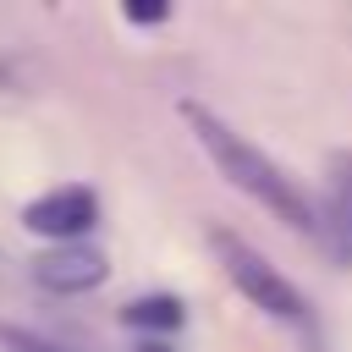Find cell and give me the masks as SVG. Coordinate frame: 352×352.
Returning a JSON list of instances; mask_svg holds the SVG:
<instances>
[{"label":"cell","instance_id":"obj_8","mask_svg":"<svg viewBox=\"0 0 352 352\" xmlns=\"http://www.w3.org/2000/svg\"><path fill=\"white\" fill-rule=\"evenodd\" d=\"M170 16V6H126V22H138V28H160Z\"/></svg>","mask_w":352,"mask_h":352},{"label":"cell","instance_id":"obj_7","mask_svg":"<svg viewBox=\"0 0 352 352\" xmlns=\"http://www.w3.org/2000/svg\"><path fill=\"white\" fill-rule=\"evenodd\" d=\"M0 352H66V346H55V341H44V336H33V330L0 324Z\"/></svg>","mask_w":352,"mask_h":352},{"label":"cell","instance_id":"obj_5","mask_svg":"<svg viewBox=\"0 0 352 352\" xmlns=\"http://www.w3.org/2000/svg\"><path fill=\"white\" fill-rule=\"evenodd\" d=\"M324 248L336 264H352V154H330V187H324Z\"/></svg>","mask_w":352,"mask_h":352},{"label":"cell","instance_id":"obj_1","mask_svg":"<svg viewBox=\"0 0 352 352\" xmlns=\"http://www.w3.org/2000/svg\"><path fill=\"white\" fill-rule=\"evenodd\" d=\"M182 116H187V126L198 132V143L209 148V160L220 165V176L231 182V187H242L248 198H258L275 220H286L292 231H314V204L297 192V182L264 154V148H253L242 132H231L209 104H198V99H182Z\"/></svg>","mask_w":352,"mask_h":352},{"label":"cell","instance_id":"obj_3","mask_svg":"<svg viewBox=\"0 0 352 352\" xmlns=\"http://www.w3.org/2000/svg\"><path fill=\"white\" fill-rule=\"evenodd\" d=\"M94 226H99V198L88 187H50L22 209V231H33V236H44L55 248L88 236Z\"/></svg>","mask_w":352,"mask_h":352},{"label":"cell","instance_id":"obj_2","mask_svg":"<svg viewBox=\"0 0 352 352\" xmlns=\"http://www.w3.org/2000/svg\"><path fill=\"white\" fill-rule=\"evenodd\" d=\"M214 242V258H220V270H226V280L258 308V314H270V319H286V324H302L308 319V302H302V292L253 248V242H242L236 231H214L209 236Z\"/></svg>","mask_w":352,"mask_h":352},{"label":"cell","instance_id":"obj_9","mask_svg":"<svg viewBox=\"0 0 352 352\" xmlns=\"http://www.w3.org/2000/svg\"><path fill=\"white\" fill-rule=\"evenodd\" d=\"M138 352H176V346H170V341H154V336H148V341H138Z\"/></svg>","mask_w":352,"mask_h":352},{"label":"cell","instance_id":"obj_6","mask_svg":"<svg viewBox=\"0 0 352 352\" xmlns=\"http://www.w3.org/2000/svg\"><path fill=\"white\" fill-rule=\"evenodd\" d=\"M182 319H187V308H182V297H170V292H148V297H132V302L121 308V324L154 330V341L170 336V330H182Z\"/></svg>","mask_w":352,"mask_h":352},{"label":"cell","instance_id":"obj_4","mask_svg":"<svg viewBox=\"0 0 352 352\" xmlns=\"http://www.w3.org/2000/svg\"><path fill=\"white\" fill-rule=\"evenodd\" d=\"M104 275H110V264H104V253L88 248V242H66V248H50V253L33 258V280H38L44 292H55V297L94 292Z\"/></svg>","mask_w":352,"mask_h":352}]
</instances>
